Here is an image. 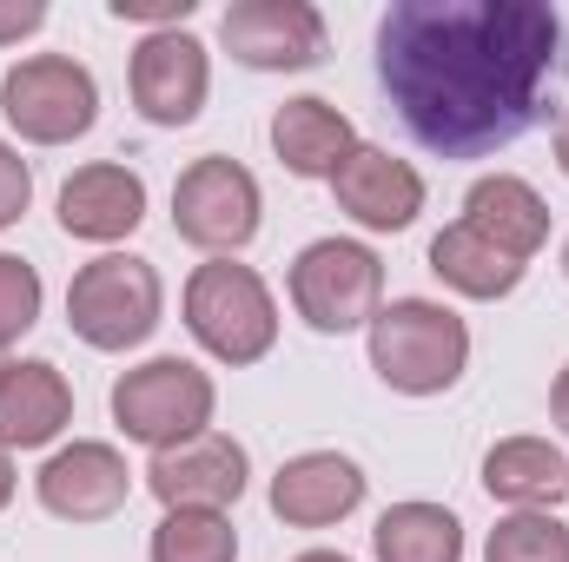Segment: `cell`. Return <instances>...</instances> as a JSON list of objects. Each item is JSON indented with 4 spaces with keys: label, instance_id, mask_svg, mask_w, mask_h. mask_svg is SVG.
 <instances>
[{
    "label": "cell",
    "instance_id": "6da1fadb",
    "mask_svg": "<svg viewBox=\"0 0 569 562\" xmlns=\"http://www.w3.org/2000/svg\"><path fill=\"white\" fill-rule=\"evenodd\" d=\"M563 13L543 0H398L378 20V87L437 159L517 145L550 113Z\"/></svg>",
    "mask_w": 569,
    "mask_h": 562
},
{
    "label": "cell",
    "instance_id": "7a4b0ae2",
    "mask_svg": "<svg viewBox=\"0 0 569 562\" xmlns=\"http://www.w3.org/2000/svg\"><path fill=\"white\" fill-rule=\"evenodd\" d=\"M470 364V324L437 304V298H391L371 318V371L405 391V398H437L463 378Z\"/></svg>",
    "mask_w": 569,
    "mask_h": 562
},
{
    "label": "cell",
    "instance_id": "3957f363",
    "mask_svg": "<svg viewBox=\"0 0 569 562\" xmlns=\"http://www.w3.org/2000/svg\"><path fill=\"white\" fill-rule=\"evenodd\" d=\"M186 331L219 364H259L279 344V304L252 265L212 259L186 279Z\"/></svg>",
    "mask_w": 569,
    "mask_h": 562
},
{
    "label": "cell",
    "instance_id": "277c9868",
    "mask_svg": "<svg viewBox=\"0 0 569 562\" xmlns=\"http://www.w3.org/2000/svg\"><path fill=\"white\" fill-rule=\"evenodd\" d=\"M159 311H166V284L133 252H107V259L80 265L73 284H67V324L93 351H133V344H146L159 331Z\"/></svg>",
    "mask_w": 569,
    "mask_h": 562
},
{
    "label": "cell",
    "instance_id": "5b68a950",
    "mask_svg": "<svg viewBox=\"0 0 569 562\" xmlns=\"http://www.w3.org/2000/svg\"><path fill=\"white\" fill-rule=\"evenodd\" d=\"M291 304L325 338L371 331V318L385 311V259L358 239H311L291 259Z\"/></svg>",
    "mask_w": 569,
    "mask_h": 562
},
{
    "label": "cell",
    "instance_id": "8992f818",
    "mask_svg": "<svg viewBox=\"0 0 569 562\" xmlns=\"http://www.w3.org/2000/svg\"><path fill=\"white\" fill-rule=\"evenodd\" d=\"M212 404H219V391H212V378L192 358H146L140 371H127L113 384V423L133 443H146L152 456L172 450V443L206 436L212 430Z\"/></svg>",
    "mask_w": 569,
    "mask_h": 562
},
{
    "label": "cell",
    "instance_id": "52a82bcc",
    "mask_svg": "<svg viewBox=\"0 0 569 562\" xmlns=\"http://www.w3.org/2000/svg\"><path fill=\"white\" fill-rule=\"evenodd\" d=\"M0 113L27 145H73L100 120V87L73 53H27L0 80Z\"/></svg>",
    "mask_w": 569,
    "mask_h": 562
},
{
    "label": "cell",
    "instance_id": "ba28073f",
    "mask_svg": "<svg viewBox=\"0 0 569 562\" xmlns=\"http://www.w3.org/2000/svg\"><path fill=\"white\" fill-rule=\"evenodd\" d=\"M259 179L226 152H206L172 179V232L212 259L246 252L259 239Z\"/></svg>",
    "mask_w": 569,
    "mask_h": 562
},
{
    "label": "cell",
    "instance_id": "9c48e42d",
    "mask_svg": "<svg viewBox=\"0 0 569 562\" xmlns=\"http://www.w3.org/2000/svg\"><path fill=\"white\" fill-rule=\"evenodd\" d=\"M219 40L252 73H305L325 60V13L311 0H232Z\"/></svg>",
    "mask_w": 569,
    "mask_h": 562
},
{
    "label": "cell",
    "instance_id": "30bf717a",
    "mask_svg": "<svg viewBox=\"0 0 569 562\" xmlns=\"http://www.w3.org/2000/svg\"><path fill=\"white\" fill-rule=\"evenodd\" d=\"M33 496H40V510L60 516V523H107V516L127 510V496H133V470H127V456H120L113 443L80 436V443L53 450V456L40 463Z\"/></svg>",
    "mask_w": 569,
    "mask_h": 562
},
{
    "label": "cell",
    "instance_id": "8fae6325",
    "mask_svg": "<svg viewBox=\"0 0 569 562\" xmlns=\"http://www.w3.org/2000/svg\"><path fill=\"white\" fill-rule=\"evenodd\" d=\"M206 93H212V60H206V40H192L186 27L146 33L133 47V107H140V120L192 127Z\"/></svg>",
    "mask_w": 569,
    "mask_h": 562
},
{
    "label": "cell",
    "instance_id": "7c38bea8",
    "mask_svg": "<svg viewBox=\"0 0 569 562\" xmlns=\"http://www.w3.org/2000/svg\"><path fill=\"white\" fill-rule=\"evenodd\" d=\"M146 490L166 510H226V503L246 496V443L226 436V430L172 443L146 463Z\"/></svg>",
    "mask_w": 569,
    "mask_h": 562
},
{
    "label": "cell",
    "instance_id": "4fadbf2b",
    "mask_svg": "<svg viewBox=\"0 0 569 562\" xmlns=\"http://www.w3.org/2000/svg\"><path fill=\"white\" fill-rule=\"evenodd\" d=\"M365 503V470L345 450H305L272 476V516L284 530H331Z\"/></svg>",
    "mask_w": 569,
    "mask_h": 562
},
{
    "label": "cell",
    "instance_id": "5bb4252c",
    "mask_svg": "<svg viewBox=\"0 0 569 562\" xmlns=\"http://www.w3.org/2000/svg\"><path fill=\"white\" fill-rule=\"evenodd\" d=\"M331 192H338V212H351L365 232H405V225L425 212V179H418V165H411V159H391L385 145H358V152L338 165Z\"/></svg>",
    "mask_w": 569,
    "mask_h": 562
},
{
    "label": "cell",
    "instance_id": "9a60e30c",
    "mask_svg": "<svg viewBox=\"0 0 569 562\" xmlns=\"http://www.w3.org/2000/svg\"><path fill=\"white\" fill-rule=\"evenodd\" d=\"M146 219V179L120 159H93L60 185V232L87 239V245H113L127 232H140Z\"/></svg>",
    "mask_w": 569,
    "mask_h": 562
},
{
    "label": "cell",
    "instance_id": "2e32d148",
    "mask_svg": "<svg viewBox=\"0 0 569 562\" xmlns=\"http://www.w3.org/2000/svg\"><path fill=\"white\" fill-rule=\"evenodd\" d=\"M73 423V384L47 358H7L0 364V443L40 450Z\"/></svg>",
    "mask_w": 569,
    "mask_h": 562
},
{
    "label": "cell",
    "instance_id": "e0dca14e",
    "mask_svg": "<svg viewBox=\"0 0 569 562\" xmlns=\"http://www.w3.org/2000/svg\"><path fill=\"white\" fill-rule=\"evenodd\" d=\"M463 225H477L490 245H503L510 259H537L543 239H550V205L530 179L517 172H483L470 192H463Z\"/></svg>",
    "mask_w": 569,
    "mask_h": 562
},
{
    "label": "cell",
    "instance_id": "ac0fdd59",
    "mask_svg": "<svg viewBox=\"0 0 569 562\" xmlns=\"http://www.w3.org/2000/svg\"><path fill=\"white\" fill-rule=\"evenodd\" d=\"M272 152L284 159V172L298 179H338V165L358 152V127L331 107V100H284L272 113Z\"/></svg>",
    "mask_w": 569,
    "mask_h": 562
},
{
    "label": "cell",
    "instance_id": "d6986e66",
    "mask_svg": "<svg viewBox=\"0 0 569 562\" xmlns=\"http://www.w3.org/2000/svg\"><path fill=\"white\" fill-rule=\"evenodd\" d=\"M483 490L510 510H557L569 496V463L550 436H503L483 456Z\"/></svg>",
    "mask_w": 569,
    "mask_h": 562
},
{
    "label": "cell",
    "instance_id": "ffe728a7",
    "mask_svg": "<svg viewBox=\"0 0 569 562\" xmlns=\"http://www.w3.org/2000/svg\"><path fill=\"white\" fill-rule=\"evenodd\" d=\"M430 272L450 291H463V298H510L523 284V259H510L503 245H490L477 225L457 219V225H443L430 239Z\"/></svg>",
    "mask_w": 569,
    "mask_h": 562
},
{
    "label": "cell",
    "instance_id": "44dd1931",
    "mask_svg": "<svg viewBox=\"0 0 569 562\" xmlns=\"http://www.w3.org/2000/svg\"><path fill=\"white\" fill-rule=\"evenodd\" d=\"M378 562H463V523L443 503H391L371 530Z\"/></svg>",
    "mask_w": 569,
    "mask_h": 562
},
{
    "label": "cell",
    "instance_id": "7402d4cb",
    "mask_svg": "<svg viewBox=\"0 0 569 562\" xmlns=\"http://www.w3.org/2000/svg\"><path fill=\"white\" fill-rule=\"evenodd\" d=\"M152 562H239V530L226 510H166L152 543Z\"/></svg>",
    "mask_w": 569,
    "mask_h": 562
},
{
    "label": "cell",
    "instance_id": "603a6c76",
    "mask_svg": "<svg viewBox=\"0 0 569 562\" xmlns=\"http://www.w3.org/2000/svg\"><path fill=\"white\" fill-rule=\"evenodd\" d=\"M483 562H569V530L557 523V510H510L490 530Z\"/></svg>",
    "mask_w": 569,
    "mask_h": 562
},
{
    "label": "cell",
    "instance_id": "cb8c5ba5",
    "mask_svg": "<svg viewBox=\"0 0 569 562\" xmlns=\"http://www.w3.org/2000/svg\"><path fill=\"white\" fill-rule=\"evenodd\" d=\"M40 272L27 265V259H13V252H0V351L7 344H20L33 324H40Z\"/></svg>",
    "mask_w": 569,
    "mask_h": 562
},
{
    "label": "cell",
    "instance_id": "d4e9b609",
    "mask_svg": "<svg viewBox=\"0 0 569 562\" xmlns=\"http://www.w3.org/2000/svg\"><path fill=\"white\" fill-rule=\"evenodd\" d=\"M27 199H33V165H27L13 145L0 140V232L27 212Z\"/></svg>",
    "mask_w": 569,
    "mask_h": 562
},
{
    "label": "cell",
    "instance_id": "484cf974",
    "mask_svg": "<svg viewBox=\"0 0 569 562\" xmlns=\"http://www.w3.org/2000/svg\"><path fill=\"white\" fill-rule=\"evenodd\" d=\"M113 20H133L146 33H166V27H186L192 20V0H107Z\"/></svg>",
    "mask_w": 569,
    "mask_h": 562
},
{
    "label": "cell",
    "instance_id": "4316f807",
    "mask_svg": "<svg viewBox=\"0 0 569 562\" xmlns=\"http://www.w3.org/2000/svg\"><path fill=\"white\" fill-rule=\"evenodd\" d=\"M40 27H47V0H0V47L40 33Z\"/></svg>",
    "mask_w": 569,
    "mask_h": 562
},
{
    "label": "cell",
    "instance_id": "83f0119b",
    "mask_svg": "<svg viewBox=\"0 0 569 562\" xmlns=\"http://www.w3.org/2000/svg\"><path fill=\"white\" fill-rule=\"evenodd\" d=\"M550 418L563 423V436H569V364L557 371V384H550Z\"/></svg>",
    "mask_w": 569,
    "mask_h": 562
},
{
    "label": "cell",
    "instance_id": "f1b7e54d",
    "mask_svg": "<svg viewBox=\"0 0 569 562\" xmlns=\"http://www.w3.org/2000/svg\"><path fill=\"white\" fill-rule=\"evenodd\" d=\"M13 483H20V476H13V456H7V443H0V510L13 503Z\"/></svg>",
    "mask_w": 569,
    "mask_h": 562
},
{
    "label": "cell",
    "instance_id": "f546056e",
    "mask_svg": "<svg viewBox=\"0 0 569 562\" xmlns=\"http://www.w3.org/2000/svg\"><path fill=\"white\" fill-rule=\"evenodd\" d=\"M557 165L569 172V113H563V127H557Z\"/></svg>",
    "mask_w": 569,
    "mask_h": 562
},
{
    "label": "cell",
    "instance_id": "4dcf8cb0",
    "mask_svg": "<svg viewBox=\"0 0 569 562\" xmlns=\"http://www.w3.org/2000/svg\"><path fill=\"white\" fill-rule=\"evenodd\" d=\"M291 562H351V556H338V550H305V556H291Z\"/></svg>",
    "mask_w": 569,
    "mask_h": 562
},
{
    "label": "cell",
    "instance_id": "1f68e13d",
    "mask_svg": "<svg viewBox=\"0 0 569 562\" xmlns=\"http://www.w3.org/2000/svg\"><path fill=\"white\" fill-rule=\"evenodd\" d=\"M563 272H569V245H563Z\"/></svg>",
    "mask_w": 569,
    "mask_h": 562
}]
</instances>
